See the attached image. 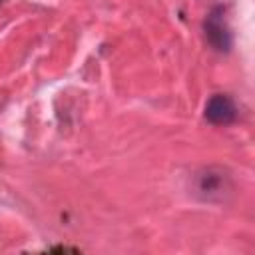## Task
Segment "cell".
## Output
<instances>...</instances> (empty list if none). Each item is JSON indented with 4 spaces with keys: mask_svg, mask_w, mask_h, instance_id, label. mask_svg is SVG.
<instances>
[{
    "mask_svg": "<svg viewBox=\"0 0 255 255\" xmlns=\"http://www.w3.org/2000/svg\"><path fill=\"white\" fill-rule=\"evenodd\" d=\"M203 34L207 44L219 52V54H227L233 48V32L229 26V18H227V6L223 4H215L207 16L203 18Z\"/></svg>",
    "mask_w": 255,
    "mask_h": 255,
    "instance_id": "obj_1",
    "label": "cell"
},
{
    "mask_svg": "<svg viewBox=\"0 0 255 255\" xmlns=\"http://www.w3.org/2000/svg\"><path fill=\"white\" fill-rule=\"evenodd\" d=\"M237 116H239L237 104L227 94H213L207 100L205 110H203V118L211 126H229L237 120Z\"/></svg>",
    "mask_w": 255,
    "mask_h": 255,
    "instance_id": "obj_2",
    "label": "cell"
},
{
    "mask_svg": "<svg viewBox=\"0 0 255 255\" xmlns=\"http://www.w3.org/2000/svg\"><path fill=\"white\" fill-rule=\"evenodd\" d=\"M227 187H229V177L223 175V171L207 167L201 173H197V191L207 199H213V197L225 193Z\"/></svg>",
    "mask_w": 255,
    "mask_h": 255,
    "instance_id": "obj_3",
    "label": "cell"
},
{
    "mask_svg": "<svg viewBox=\"0 0 255 255\" xmlns=\"http://www.w3.org/2000/svg\"><path fill=\"white\" fill-rule=\"evenodd\" d=\"M48 251H78V249H74V247H50Z\"/></svg>",
    "mask_w": 255,
    "mask_h": 255,
    "instance_id": "obj_4",
    "label": "cell"
},
{
    "mask_svg": "<svg viewBox=\"0 0 255 255\" xmlns=\"http://www.w3.org/2000/svg\"><path fill=\"white\" fill-rule=\"evenodd\" d=\"M2 2H4V0H0V4H2Z\"/></svg>",
    "mask_w": 255,
    "mask_h": 255,
    "instance_id": "obj_5",
    "label": "cell"
}]
</instances>
